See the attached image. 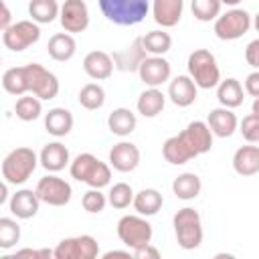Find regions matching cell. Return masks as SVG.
I'll list each match as a JSON object with an SVG mask.
<instances>
[{
  "mask_svg": "<svg viewBox=\"0 0 259 259\" xmlns=\"http://www.w3.org/2000/svg\"><path fill=\"white\" fill-rule=\"evenodd\" d=\"M239 132L243 134V138L249 142V144H257L259 142V113H249L243 117L241 123H237Z\"/></svg>",
  "mask_w": 259,
  "mask_h": 259,
  "instance_id": "cell-41",
  "label": "cell"
},
{
  "mask_svg": "<svg viewBox=\"0 0 259 259\" xmlns=\"http://www.w3.org/2000/svg\"><path fill=\"white\" fill-rule=\"evenodd\" d=\"M69 172L75 180L87 184L89 188H103L111 180V168L89 152L75 156V160L69 162Z\"/></svg>",
  "mask_w": 259,
  "mask_h": 259,
  "instance_id": "cell-1",
  "label": "cell"
},
{
  "mask_svg": "<svg viewBox=\"0 0 259 259\" xmlns=\"http://www.w3.org/2000/svg\"><path fill=\"white\" fill-rule=\"evenodd\" d=\"M38 38H40V28H38V24L34 20H18V22H12L2 32L4 47L10 49L12 53L26 51L34 42H38Z\"/></svg>",
  "mask_w": 259,
  "mask_h": 259,
  "instance_id": "cell-9",
  "label": "cell"
},
{
  "mask_svg": "<svg viewBox=\"0 0 259 259\" xmlns=\"http://www.w3.org/2000/svg\"><path fill=\"white\" fill-rule=\"evenodd\" d=\"M103 16L117 26L140 24L150 12V0H99Z\"/></svg>",
  "mask_w": 259,
  "mask_h": 259,
  "instance_id": "cell-2",
  "label": "cell"
},
{
  "mask_svg": "<svg viewBox=\"0 0 259 259\" xmlns=\"http://www.w3.org/2000/svg\"><path fill=\"white\" fill-rule=\"evenodd\" d=\"M251 28V14L243 8H231L214 18V34L221 40H237Z\"/></svg>",
  "mask_w": 259,
  "mask_h": 259,
  "instance_id": "cell-8",
  "label": "cell"
},
{
  "mask_svg": "<svg viewBox=\"0 0 259 259\" xmlns=\"http://www.w3.org/2000/svg\"><path fill=\"white\" fill-rule=\"evenodd\" d=\"M59 20L65 32L77 34L87 30L89 26V8L85 0H65L63 6L59 8Z\"/></svg>",
  "mask_w": 259,
  "mask_h": 259,
  "instance_id": "cell-12",
  "label": "cell"
},
{
  "mask_svg": "<svg viewBox=\"0 0 259 259\" xmlns=\"http://www.w3.org/2000/svg\"><path fill=\"white\" fill-rule=\"evenodd\" d=\"M138 75H140V79H142L144 85H148V87H160V85H164L170 79L172 67H170V63L164 57L150 55V57H146L140 63Z\"/></svg>",
  "mask_w": 259,
  "mask_h": 259,
  "instance_id": "cell-13",
  "label": "cell"
},
{
  "mask_svg": "<svg viewBox=\"0 0 259 259\" xmlns=\"http://www.w3.org/2000/svg\"><path fill=\"white\" fill-rule=\"evenodd\" d=\"M79 103H81V107H85L89 111H95V109L103 107V103H105V89L99 83L83 85L81 91H79Z\"/></svg>",
  "mask_w": 259,
  "mask_h": 259,
  "instance_id": "cell-36",
  "label": "cell"
},
{
  "mask_svg": "<svg viewBox=\"0 0 259 259\" xmlns=\"http://www.w3.org/2000/svg\"><path fill=\"white\" fill-rule=\"evenodd\" d=\"M132 204H134V208H136L138 214H142V217H154L162 208L164 196L156 188H142L140 192H134Z\"/></svg>",
  "mask_w": 259,
  "mask_h": 259,
  "instance_id": "cell-29",
  "label": "cell"
},
{
  "mask_svg": "<svg viewBox=\"0 0 259 259\" xmlns=\"http://www.w3.org/2000/svg\"><path fill=\"white\" fill-rule=\"evenodd\" d=\"M99 255V243L91 235H77L63 239L55 251V259H95Z\"/></svg>",
  "mask_w": 259,
  "mask_h": 259,
  "instance_id": "cell-10",
  "label": "cell"
},
{
  "mask_svg": "<svg viewBox=\"0 0 259 259\" xmlns=\"http://www.w3.org/2000/svg\"><path fill=\"white\" fill-rule=\"evenodd\" d=\"M26 69V79H28V93L38 97L40 101L55 99L59 95V79L53 71L45 69L40 63H28L24 65Z\"/></svg>",
  "mask_w": 259,
  "mask_h": 259,
  "instance_id": "cell-7",
  "label": "cell"
},
{
  "mask_svg": "<svg viewBox=\"0 0 259 259\" xmlns=\"http://www.w3.org/2000/svg\"><path fill=\"white\" fill-rule=\"evenodd\" d=\"M172 225H174L176 241L182 249L192 251V249L200 247V243H202V221H200L198 210H194L192 206H184V208L176 210V214L172 219Z\"/></svg>",
  "mask_w": 259,
  "mask_h": 259,
  "instance_id": "cell-5",
  "label": "cell"
},
{
  "mask_svg": "<svg viewBox=\"0 0 259 259\" xmlns=\"http://www.w3.org/2000/svg\"><path fill=\"white\" fill-rule=\"evenodd\" d=\"M221 2L219 0H192L190 2V8H192V14L196 20L200 22H210L214 20L219 14H221Z\"/></svg>",
  "mask_w": 259,
  "mask_h": 259,
  "instance_id": "cell-38",
  "label": "cell"
},
{
  "mask_svg": "<svg viewBox=\"0 0 259 259\" xmlns=\"http://www.w3.org/2000/svg\"><path fill=\"white\" fill-rule=\"evenodd\" d=\"M10 212L16 217V219H32L36 212H38V206H40V200L36 196L34 190L30 188H20L16 190L12 196H10Z\"/></svg>",
  "mask_w": 259,
  "mask_h": 259,
  "instance_id": "cell-19",
  "label": "cell"
},
{
  "mask_svg": "<svg viewBox=\"0 0 259 259\" xmlns=\"http://www.w3.org/2000/svg\"><path fill=\"white\" fill-rule=\"evenodd\" d=\"M138 125V119H136V113L127 107H117L109 113L107 117V127L113 136H119V138H125L130 134H134Z\"/></svg>",
  "mask_w": 259,
  "mask_h": 259,
  "instance_id": "cell-30",
  "label": "cell"
},
{
  "mask_svg": "<svg viewBox=\"0 0 259 259\" xmlns=\"http://www.w3.org/2000/svg\"><path fill=\"white\" fill-rule=\"evenodd\" d=\"M2 87L6 93L20 97L28 93V79H26V69L24 67H12L2 75Z\"/></svg>",
  "mask_w": 259,
  "mask_h": 259,
  "instance_id": "cell-34",
  "label": "cell"
},
{
  "mask_svg": "<svg viewBox=\"0 0 259 259\" xmlns=\"http://www.w3.org/2000/svg\"><path fill=\"white\" fill-rule=\"evenodd\" d=\"M150 8L156 24H160L162 28H172L182 18L184 0H152Z\"/></svg>",
  "mask_w": 259,
  "mask_h": 259,
  "instance_id": "cell-16",
  "label": "cell"
},
{
  "mask_svg": "<svg viewBox=\"0 0 259 259\" xmlns=\"http://www.w3.org/2000/svg\"><path fill=\"white\" fill-rule=\"evenodd\" d=\"M142 38V47L148 55H156V57H164L170 49H172V36L164 30H150L146 32Z\"/></svg>",
  "mask_w": 259,
  "mask_h": 259,
  "instance_id": "cell-33",
  "label": "cell"
},
{
  "mask_svg": "<svg viewBox=\"0 0 259 259\" xmlns=\"http://www.w3.org/2000/svg\"><path fill=\"white\" fill-rule=\"evenodd\" d=\"M243 89H245V93H249L251 97H259V73H257V71H253V73L247 75Z\"/></svg>",
  "mask_w": 259,
  "mask_h": 259,
  "instance_id": "cell-43",
  "label": "cell"
},
{
  "mask_svg": "<svg viewBox=\"0 0 259 259\" xmlns=\"http://www.w3.org/2000/svg\"><path fill=\"white\" fill-rule=\"evenodd\" d=\"M200 190H202V182L194 172H182L172 182V192L180 200H192L200 194Z\"/></svg>",
  "mask_w": 259,
  "mask_h": 259,
  "instance_id": "cell-31",
  "label": "cell"
},
{
  "mask_svg": "<svg viewBox=\"0 0 259 259\" xmlns=\"http://www.w3.org/2000/svg\"><path fill=\"white\" fill-rule=\"evenodd\" d=\"M245 61L251 65V67H259V40H251L245 49Z\"/></svg>",
  "mask_w": 259,
  "mask_h": 259,
  "instance_id": "cell-42",
  "label": "cell"
},
{
  "mask_svg": "<svg viewBox=\"0 0 259 259\" xmlns=\"http://www.w3.org/2000/svg\"><path fill=\"white\" fill-rule=\"evenodd\" d=\"M186 67H188V77L200 89H212L221 81V69L217 65V59L206 49H194L188 55Z\"/></svg>",
  "mask_w": 259,
  "mask_h": 259,
  "instance_id": "cell-4",
  "label": "cell"
},
{
  "mask_svg": "<svg viewBox=\"0 0 259 259\" xmlns=\"http://www.w3.org/2000/svg\"><path fill=\"white\" fill-rule=\"evenodd\" d=\"M59 2L57 0H30L28 2V14L30 20L36 24H51L59 16Z\"/></svg>",
  "mask_w": 259,
  "mask_h": 259,
  "instance_id": "cell-32",
  "label": "cell"
},
{
  "mask_svg": "<svg viewBox=\"0 0 259 259\" xmlns=\"http://www.w3.org/2000/svg\"><path fill=\"white\" fill-rule=\"evenodd\" d=\"M152 235V225L142 214H125L117 221V237L130 251L150 245Z\"/></svg>",
  "mask_w": 259,
  "mask_h": 259,
  "instance_id": "cell-6",
  "label": "cell"
},
{
  "mask_svg": "<svg viewBox=\"0 0 259 259\" xmlns=\"http://www.w3.org/2000/svg\"><path fill=\"white\" fill-rule=\"evenodd\" d=\"M20 241V225L10 217H0V249H12Z\"/></svg>",
  "mask_w": 259,
  "mask_h": 259,
  "instance_id": "cell-37",
  "label": "cell"
},
{
  "mask_svg": "<svg viewBox=\"0 0 259 259\" xmlns=\"http://www.w3.org/2000/svg\"><path fill=\"white\" fill-rule=\"evenodd\" d=\"M10 24H12V14H10L8 6L4 4V0H0V32H4Z\"/></svg>",
  "mask_w": 259,
  "mask_h": 259,
  "instance_id": "cell-45",
  "label": "cell"
},
{
  "mask_svg": "<svg viewBox=\"0 0 259 259\" xmlns=\"http://www.w3.org/2000/svg\"><path fill=\"white\" fill-rule=\"evenodd\" d=\"M47 51H49V57L53 61H59V63H65V61H71L77 53V42L73 38V34L69 32H57L49 38V45H47Z\"/></svg>",
  "mask_w": 259,
  "mask_h": 259,
  "instance_id": "cell-25",
  "label": "cell"
},
{
  "mask_svg": "<svg viewBox=\"0 0 259 259\" xmlns=\"http://www.w3.org/2000/svg\"><path fill=\"white\" fill-rule=\"evenodd\" d=\"M146 57H148V53H146L144 47H142V38H136V40L132 42V47L113 53V55H111V61H113V67H117L119 71H123V73L130 71V73H132V71H138L140 63H142Z\"/></svg>",
  "mask_w": 259,
  "mask_h": 259,
  "instance_id": "cell-23",
  "label": "cell"
},
{
  "mask_svg": "<svg viewBox=\"0 0 259 259\" xmlns=\"http://www.w3.org/2000/svg\"><path fill=\"white\" fill-rule=\"evenodd\" d=\"M132 255H134L136 259H158V257H160V251L154 249L152 243H150V245H146V247H140V249L132 251Z\"/></svg>",
  "mask_w": 259,
  "mask_h": 259,
  "instance_id": "cell-44",
  "label": "cell"
},
{
  "mask_svg": "<svg viewBox=\"0 0 259 259\" xmlns=\"http://www.w3.org/2000/svg\"><path fill=\"white\" fill-rule=\"evenodd\" d=\"M237 115L233 113V109L229 107H214L208 111V117H206V125L208 130L212 132V136H219V138H231L237 130Z\"/></svg>",
  "mask_w": 259,
  "mask_h": 259,
  "instance_id": "cell-17",
  "label": "cell"
},
{
  "mask_svg": "<svg viewBox=\"0 0 259 259\" xmlns=\"http://www.w3.org/2000/svg\"><path fill=\"white\" fill-rule=\"evenodd\" d=\"M38 166V156L32 148L20 146L6 154L2 160V178L8 184H24Z\"/></svg>",
  "mask_w": 259,
  "mask_h": 259,
  "instance_id": "cell-3",
  "label": "cell"
},
{
  "mask_svg": "<svg viewBox=\"0 0 259 259\" xmlns=\"http://www.w3.org/2000/svg\"><path fill=\"white\" fill-rule=\"evenodd\" d=\"M81 204H83V208H85L87 212L97 214V212H101V210L105 208V204H107V196L101 192V188H89V190L83 194Z\"/></svg>",
  "mask_w": 259,
  "mask_h": 259,
  "instance_id": "cell-40",
  "label": "cell"
},
{
  "mask_svg": "<svg viewBox=\"0 0 259 259\" xmlns=\"http://www.w3.org/2000/svg\"><path fill=\"white\" fill-rule=\"evenodd\" d=\"M73 113L65 107H53L45 115V130L55 138H65L73 130Z\"/></svg>",
  "mask_w": 259,
  "mask_h": 259,
  "instance_id": "cell-26",
  "label": "cell"
},
{
  "mask_svg": "<svg viewBox=\"0 0 259 259\" xmlns=\"http://www.w3.org/2000/svg\"><path fill=\"white\" fill-rule=\"evenodd\" d=\"M217 99H219V103L223 107H229V109L239 107L243 103V99H245V89H243L241 81H237L235 77L219 81V85H217Z\"/></svg>",
  "mask_w": 259,
  "mask_h": 259,
  "instance_id": "cell-27",
  "label": "cell"
},
{
  "mask_svg": "<svg viewBox=\"0 0 259 259\" xmlns=\"http://www.w3.org/2000/svg\"><path fill=\"white\" fill-rule=\"evenodd\" d=\"M14 113H16V117L18 119H22V121H34L36 117H40V113H42V103H40V99L38 97H34L32 93L30 95H20L18 99H16V103H14Z\"/></svg>",
  "mask_w": 259,
  "mask_h": 259,
  "instance_id": "cell-35",
  "label": "cell"
},
{
  "mask_svg": "<svg viewBox=\"0 0 259 259\" xmlns=\"http://www.w3.org/2000/svg\"><path fill=\"white\" fill-rule=\"evenodd\" d=\"M219 2H221V4H227V6H233V8H235V6H237L241 0H219Z\"/></svg>",
  "mask_w": 259,
  "mask_h": 259,
  "instance_id": "cell-48",
  "label": "cell"
},
{
  "mask_svg": "<svg viewBox=\"0 0 259 259\" xmlns=\"http://www.w3.org/2000/svg\"><path fill=\"white\" fill-rule=\"evenodd\" d=\"M164 105H166V95L158 89V87H148L146 91L140 93L138 97V113L144 115V117H156L164 111Z\"/></svg>",
  "mask_w": 259,
  "mask_h": 259,
  "instance_id": "cell-28",
  "label": "cell"
},
{
  "mask_svg": "<svg viewBox=\"0 0 259 259\" xmlns=\"http://www.w3.org/2000/svg\"><path fill=\"white\" fill-rule=\"evenodd\" d=\"M134 200V190L130 184L125 182H117L109 188V194H107V202L113 206V208H127Z\"/></svg>",
  "mask_w": 259,
  "mask_h": 259,
  "instance_id": "cell-39",
  "label": "cell"
},
{
  "mask_svg": "<svg viewBox=\"0 0 259 259\" xmlns=\"http://www.w3.org/2000/svg\"><path fill=\"white\" fill-rule=\"evenodd\" d=\"M140 148L132 142H119L109 150V166L117 172H132L140 164Z\"/></svg>",
  "mask_w": 259,
  "mask_h": 259,
  "instance_id": "cell-14",
  "label": "cell"
},
{
  "mask_svg": "<svg viewBox=\"0 0 259 259\" xmlns=\"http://www.w3.org/2000/svg\"><path fill=\"white\" fill-rule=\"evenodd\" d=\"M36 196L40 202L49 204V206H65L69 204L71 196H73V188L67 180L55 176V174H47L36 182L34 188Z\"/></svg>",
  "mask_w": 259,
  "mask_h": 259,
  "instance_id": "cell-11",
  "label": "cell"
},
{
  "mask_svg": "<svg viewBox=\"0 0 259 259\" xmlns=\"http://www.w3.org/2000/svg\"><path fill=\"white\" fill-rule=\"evenodd\" d=\"M83 71L91 79H95V81L109 79L111 73H113L111 55L105 53V51H91V53H87L85 59H83Z\"/></svg>",
  "mask_w": 259,
  "mask_h": 259,
  "instance_id": "cell-20",
  "label": "cell"
},
{
  "mask_svg": "<svg viewBox=\"0 0 259 259\" xmlns=\"http://www.w3.org/2000/svg\"><path fill=\"white\" fill-rule=\"evenodd\" d=\"M38 162H40V166H42L47 172H61L65 166H69L71 156H69V150H67L65 144H61V142H51V144H47V146L40 150Z\"/></svg>",
  "mask_w": 259,
  "mask_h": 259,
  "instance_id": "cell-21",
  "label": "cell"
},
{
  "mask_svg": "<svg viewBox=\"0 0 259 259\" xmlns=\"http://www.w3.org/2000/svg\"><path fill=\"white\" fill-rule=\"evenodd\" d=\"M233 170L239 176H255L259 172V148L255 144L241 146L233 154Z\"/></svg>",
  "mask_w": 259,
  "mask_h": 259,
  "instance_id": "cell-24",
  "label": "cell"
},
{
  "mask_svg": "<svg viewBox=\"0 0 259 259\" xmlns=\"http://www.w3.org/2000/svg\"><path fill=\"white\" fill-rule=\"evenodd\" d=\"M162 156H164L166 162H170V164H174V166H180V164L190 162V160L196 158L198 154L194 152V148L188 144V140H186V138L182 136V132H180V134H176V136H170V138L164 142V146H162Z\"/></svg>",
  "mask_w": 259,
  "mask_h": 259,
  "instance_id": "cell-15",
  "label": "cell"
},
{
  "mask_svg": "<svg viewBox=\"0 0 259 259\" xmlns=\"http://www.w3.org/2000/svg\"><path fill=\"white\" fill-rule=\"evenodd\" d=\"M0 65H2V57H0Z\"/></svg>",
  "mask_w": 259,
  "mask_h": 259,
  "instance_id": "cell-49",
  "label": "cell"
},
{
  "mask_svg": "<svg viewBox=\"0 0 259 259\" xmlns=\"http://www.w3.org/2000/svg\"><path fill=\"white\" fill-rule=\"evenodd\" d=\"M132 255V251L127 249V251H107V253H103V259H111V257H130Z\"/></svg>",
  "mask_w": 259,
  "mask_h": 259,
  "instance_id": "cell-46",
  "label": "cell"
},
{
  "mask_svg": "<svg viewBox=\"0 0 259 259\" xmlns=\"http://www.w3.org/2000/svg\"><path fill=\"white\" fill-rule=\"evenodd\" d=\"M182 136L188 140V144L194 148V152L200 156V154H206L210 148H212V132L208 130L206 121H200V119H194L190 121L184 130H182Z\"/></svg>",
  "mask_w": 259,
  "mask_h": 259,
  "instance_id": "cell-22",
  "label": "cell"
},
{
  "mask_svg": "<svg viewBox=\"0 0 259 259\" xmlns=\"http://www.w3.org/2000/svg\"><path fill=\"white\" fill-rule=\"evenodd\" d=\"M196 93H198V87L194 85V81L188 75H178L168 85V97L178 107L192 105L196 101Z\"/></svg>",
  "mask_w": 259,
  "mask_h": 259,
  "instance_id": "cell-18",
  "label": "cell"
},
{
  "mask_svg": "<svg viewBox=\"0 0 259 259\" xmlns=\"http://www.w3.org/2000/svg\"><path fill=\"white\" fill-rule=\"evenodd\" d=\"M6 200H8V186H6V182L0 180V206H2Z\"/></svg>",
  "mask_w": 259,
  "mask_h": 259,
  "instance_id": "cell-47",
  "label": "cell"
}]
</instances>
